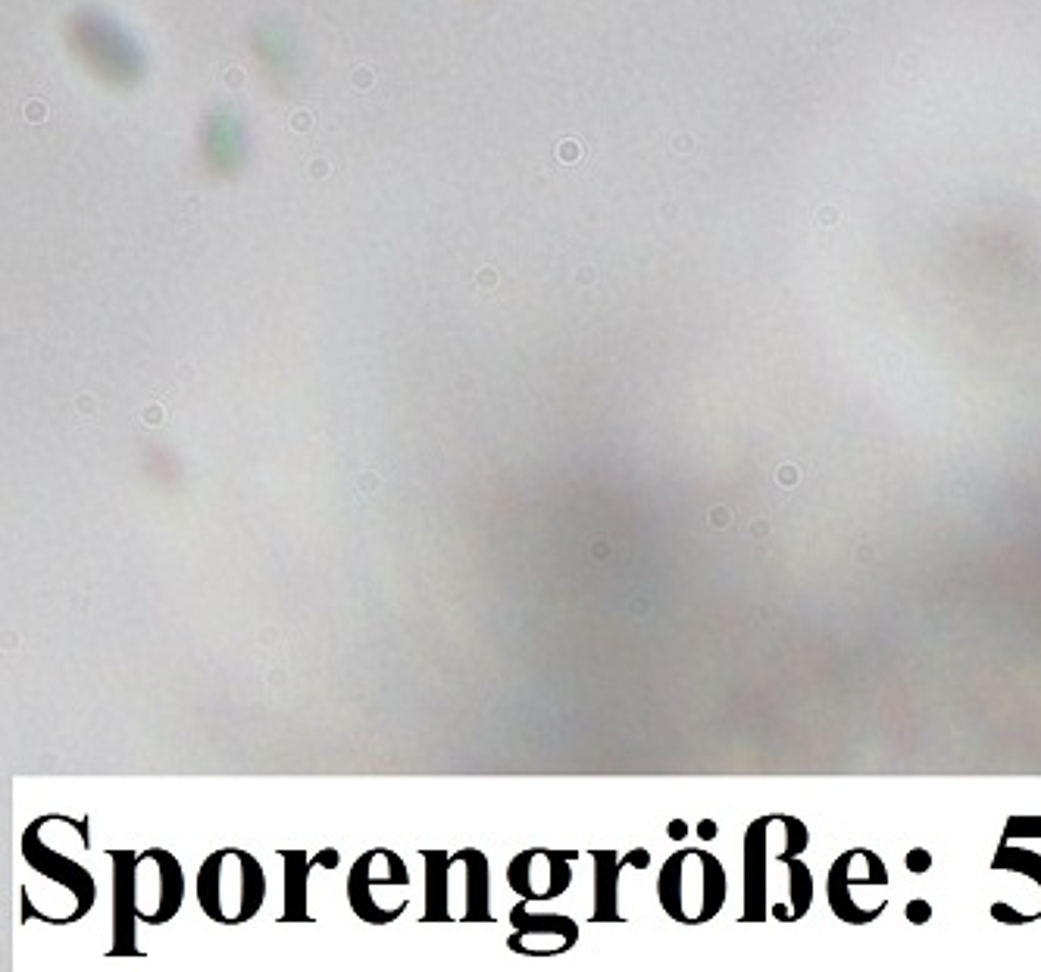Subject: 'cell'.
<instances>
[{
  "label": "cell",
  "instance_id": "obj_1",
  "mask_svg": "<svg viewBox=\"0 0 1041 972\" xmlns=\"http://www.w3.org/2000/svg\"><path fill=\"white\" fill-rule=\"evenodd\" d=\"M19 854L35 876L44 879V888H38V897L26 888H19L22 926H29L32 919L47 922V926H72V922L85 919L94 910L97 882L88 872V866L79 863V857L47 847L32 826L22 829Z\"/></svg>",
  "mask_w": 1041,
  "mask_h": 972
},
{
  "label": "cell",
  "instance_id": "obj_2",
  "mask_svg": "<svg viewBox=\"0 0 1041 972\" xmlns=\"http://www.w3.org/2000/svg\"><path fill=\"white\" fill-rule=\"evenodd\" d=\"M194 897L216 926H244L266 904L263 863L244 847H219L207 854L194 879Z\"/></svg>",
  "mask_w": 1041,
  "mask_h": 972
},
{
  "label": "cell",
  "instance_id": "obj_3",
  "mask_svg": "<svg viewBox=\"0 0 1041 972\" xmlns=\"http://www.w3.org/2000/svg\"><path fill=\"white\" fill-rule=\"evenodd\" d=\"M726 897V866L704 847H682L663 860L657 876V901L660 910L679 926H707L723 913Z\"/></svg>",
  "mask_w": 1041,
  "mask_h": 972
},
{
  "label": "cell",
  "instance_id": "obj_4",
  "mask_svg": "<svg viewBox=\"0 0 1041 972\" xmlns=\"http://www.w3.org/2000/svg\"><path fill=\"white\" fill-rule=\"evenodd\" d=\"M410 888V869L404 857L391 847H373L354 860L347 872V904L354 916L363 919L366 926H391L394 916L382 904L379 891H407Z\"/></svg>",
  "mask_w": 1041,
  "mask_h": 972
},
{
  "label": "cell",
  "instance_id": "obj_5",
  "mask_svg": "<svg viewBox=\"0 0 1041 972\" xmlns=\"http://www.w3.org/2000/svg\"><path fill=\"white\" fill-rule=\"evenodd\" d=\"M185 869L166 847H147L138 854V916L144 926L160 929L179 916L185 904Z\"/></svg>",
  "mask_w": 1041,
  "mask_h": 972
},
{
  "label": "cell",
  "instance_id": "obj_6",
  "mask_svg": "<svg viewBox=\"0 0 1041 972\" xmlns=\"http://www.w3.org/2000/svg\"><path fill=\"white\" fill-rule=\"evenodd\" d=\"M579 851H554V847H526L507 863V885L516 897L532 904L557 901L573 885V863Z\"/></svg>",
  "mask_w": 1041,
  "mask_h": 972
},
{
  "label": "cell",
  "instance_id": "obj_7",
  "mask_svg": "<svg viewBox=\"0 0 1041 972\" xmlns=\"http://www.w3.org/2000/svg\"><path fill=\"white\" fill-rule=\"evenodd\" d=\"M532 901L519 897L510 910L507 947L519 957H560L579 944V922L566 913H535Z\"/></svg>",
  "mask_w": 1041,
  "mask_h": 972
},
{
  "label": "cell",
  "instance_id": "obj_8",
  "mask_svg": "<svg viewBox=\"0 0 1041 972\" xmlns=\"http://www.w3.org/2000/svg\"><path fill=\"white\" fill-rule=\"evenodd\" d=\"M854 888H888V866L870 847H851L829 866L826 897L829 910L848 922V926H866L860 907L854 904Z\"/></svg>",
  "mask_w": 1041,
  "mask_h": 972
},
{
  "label": "cell",
  "instance_id": "obj_9",
  "mask_svg": "<svg viewBox=\"0 0 1041 972\" xmlns=\"http://www.w3.org/2000/svg\"><path fill=\"white\" fill-rule=\"evenodd\" d=\"M451 907L457 904V922H494L491 910V866L479 847H460L448 860Z\"/></svg>",
  "mask_w": 1041,
  "mask_h": 972
},
{
  "label": "cell",
  "instance_id": "obj_10",
  "mask_svg": "<svg viewBox=\"0 0 1041 972\" xmlns=\"http://www.w3.org/2000/svg\"><path fill=\"white\" fill-rule=\"evenodd\" d=\"M113 866V944L107 957H144L138 947V854L110 851Z\"/></svg>",
  "mask_w": 1041,
  "mask_h": 972
},
{
  "label": "cell",
  "instance_id": "obj_11",
  "mask_svg": "<svg viewBox=\"0 0 1041 972\" xmlns=\"http://www.w3.org/2000/svg\"><path fill=\"white\" fill-rule=\"evenodd\" d=\"M282 866H285V910L279 916V922H313L310 913V876L313 869H335L341 863V854L335 847H326L319 854H307V851H279Z\"/></svg>",
  "mask_w": 1041,
  "mask_h": 972
},
{
  "label": "cell",
  "instance_id": "obj_12",
  "mask_svg": "<svg viewBox=\"0 0 1041 972\" xmlns=\"http://www.w3.org/2000/svg\"><path fill=\"white\" fill-rule=\"evenodd\" d=\"M776 816H757L745 832V910L741 922H763L770 916L766 901V829Z\"/></svg>",
  "mask_w": 1041,
  "mask_h": 972
},
{
  "label": "cell",
  "instance_id": "obj_13",
  "mask_svg": "<svg viewBox=\"0 0 1041 972\" xmlns=\"http://www.w3.org/2000/svg\"><path fill=\"white\" fill-rule=\"evenodd\" d=\"M594 863V907H591V922H626L623 910H619V876L623 869L632 866V857H616V851H588Z\"/></svg>",
  "mask_w": 1041,
  "mask_h": 972
},
{
  "label": "cell",
  "instance_id": "obj_14",
  "mask_svg": "<svg viewBox=\"0 0 1041 972\" xmlns=\"http://www.w3.org/2000/svg\"><path fill=\"white\" fill-rule=\"evenodd\" d=\"M29 826L38 832V838L54 847V851L79 857L91 847V819L88 816H63V813H47L32 819Z\"/></svg>",
  "mask_w": 1041,
  "mask_h": 972
},
{
  "label": "cell",
  "instance_id": "obj_15",
  "mask_svg": "<svg viewBox=\"0 0 1041 972\" xmlns=\"http://www.w3.org/2000/svg\"><path fill=\"white\" fill-rule=\"evenodd\" d=\"M426 866V904L423 922H457L451 913V885H448V851H419Z\"/></svg>",
  "mask_w": 1041,
  "mask_h": 972
},
{
  "label": "cell",
  "instance_id": "obj_16",
  "mask_svg": "<svg viewBox=\"0 0 1041 972\" xmlns=\"http://www.w3.org/2000/svg\"><path fill=\"white\" fill-rule=\"evenodd\" d=\"M785 866H788V904H776L773 919L776 922H798L807 916V910L813 904V872L801 857L785 860Z\"/></svg>",
  "mask_w": 1041,
  "mask_h": 972
},
{
  "label": "cell",
  "instance_id": "obj_17",
  "mask_svg": "<svg viewBox=\"0 0 1041 972\" xmlns=\"http://www.w3.org/2000/svg\"><path fill=\"white\" fill-rule=\"evenodd\" d=\"M995 872H1020V876L1032 879L1041 891V854L1029 851V847H1016L1007 838L998 844V854L991 860Z\"/></svg>",
  "mask_w": 1041,
  "mask_h": 972
},
{
  "label": "cell",
  "instance_id": "obj_18",
  "mask_svg": "<svg viewBox=\"0 0 1041 972\" xmlns=\"http://www.w3.org/2000/svg\"><path fill=\"white\" fill-rule=\"evenodd\" d=\"M776 822L785 829V847H782V854H779V863H785V860H791V857H801V854L807 851V847H810V829H807V822L798 819V816H785V813H779Z\"/></svg>",
  "mask_w": 1041,
  "mask_h": 972
},
{
  "label": "cell",
  "instance_id": "obj_19",
  "mask_svg": "<svg viewBox=\"0 0 1041 972\" xmlns=\"http://www.w3.org/2000/svg\"><path fill=\"white\" fill-rule=\"evenodd\" d=\"M1004 838H1041V816H1010L1004 826Z\"/></svg>",
  "mask_w": 1041,
  "mask_h": 972
},
{
  "label": "cell",
  "instance_id": "obj_20",
  "mask_svg": "<svg viewBox=\"0 0 1041 972\" xmlns=\"http://www.w3.org/2000/svg\"><path fill=\"white\" fill-rule=\"evenodd\" d=\"M991 919L1001 922V926H1029V922H1035V919H1032V913H1020V910H1013L1007 901L991 904Z\"/></svg>",
  "mask_w": 1041,
  "mask_h": 972
},
{
  "label": "cell",
  "instance_id": "obj_21",
  "mask_svg": "<svg viewBox=\"0 0 1041 972\" xmlns=\"http://www.w3.org/2000/svg\"><path fill=\"white\" fill-rule=\"evenodd\" d=\"M904 866L910 872H916V876H923V872L932 869V854L926 851V847H913V851H907V857H904Z\"/></svg>",
  "mask_w": 1041,
  "mask_h": 972
},
{
  "label": "cell",
  "instance_id": "obj_22",
  "mask_svg": "<svg viewBox=\"0 0 1041 972\" xmlns=\"http://www.w3.org/2000/svg\"><path fill=\"white\" fill-rule=\"evenodd\" d=\"M904 916H907V922H913V926H926V922L932 919V904L923 901V897H916V901H910L904 907Z\"/></svg>",
  "mask_w": 1041,
  "mask_h": 972
},
{
  "label": "cell",
  "instance_id": "obj_23",
  "mask_svg": "<svg viewBox=\"0 0 1041 972\" xmlns=\"http://www.w3.org/2000/svg\"><path fill=\"white\" fill-rule=\"evenodd\" d=\"M673 841H685L688 838V822L685 819H673L669 822V832H666Z\"/></svg>",
  "mask_w": 1041,
  "mask_h": 972
},
{
  "label": "cell",
  "instance_id": "obj_24",
  "mask_svg": "<svg viewBox=\"0 0 1041 972\" xmlns=\"http://www.w3.org/2000/svg\"><path fill=\"white\" fill-rule=\"evenodd\" d=\"M698 835H701L704 841H713L716 835H720V826H716L713 819H701V822H698Z\"/></svg>",
  "mask_w": 1041,
  "mask_h": 972
}]
</instances>
